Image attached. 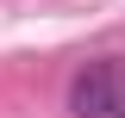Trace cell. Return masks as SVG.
Wrapping results in <instances>:
<instances>
[{"mask_svg": "<svg viewBox=\"0 0 125 118\" xmlns=\"http://www.w3.org/2000/svg\"><path fill=\"white\" fill-rule=\"evenodd\" d=\"M69 112L75 118H125V68L119 62H88L69 81Z\"/></svg>", "mask_w": 125, "mask_h": 118, "instance_id": "6da1fadb", "label": "cell"}]
</instances>
